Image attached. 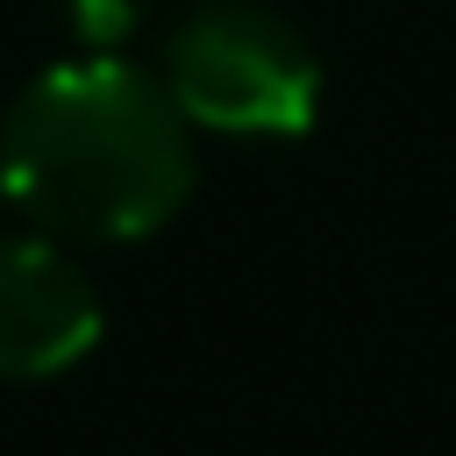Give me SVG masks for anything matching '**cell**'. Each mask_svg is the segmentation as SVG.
<instances>
[{"label":"cell","instance_id":"1","mask_svg":"<svg viewBox=\"0 0 456 456\" xmlns=\"http://www.w3.org/2000/svg\"><path fill=\"white\" fill-rule=\"evenodd\" d=\"M0 192L57 242H135L192 192V121L157 71L64 57L0 121Z\"/></svg>","mask_w":456,"mask_h":456},{"label":"cell","instance_id":"2","mask_svg":"<svg viewBox=\"0 0 456 456\" xmlns=\"http://www.w3.org/2000/svg\"><path fill=\"white\" fill-rule=\"evenodd\" d=\"M164 93L214 135H299L321 114L314 43L256 0H200L164 43Z\"/></svg>","mask_w":456,"mask_h":456},{"label":"cell","instance_id":"3","mask_svg":"<svg viewBox=\"0 0 456 456\" xmlns=\"http://www.w3.org/2000/svg\"><path fill=\"white\" fill-rule=\"evenodd\" d=\"M100 342V292L50 235H0V378H57Z\"/></svg>","mask_w":456,"mask_h":456},{"label":"cell","instance_id":"4","mask_svg":"<svg viewBox=\"0 0 456 456\" xmlns=\"http://www.w3.org/2000/svg\"><path fill=\"white\" fill-rule=\"evenodd\" d=\"M57 7H64V21L78 28L86 50H114V43H128V36L142 28V14H150V0H57Z\"/></svg>","mask_w":456,"mask_h":456}]
</instances>
